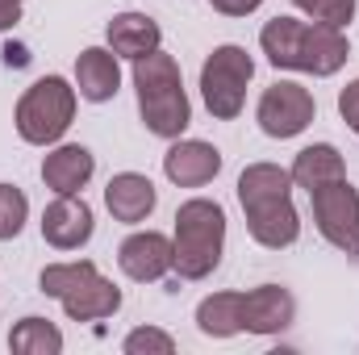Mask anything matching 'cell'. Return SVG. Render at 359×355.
I'll return each mask as SVG.
<instances>
[{
	"label": "cell",
	"mask_w": 359,
	"mask_h": 355,
	"mask_svg": "<svg viewBox=\"0 0 359 355\" xmlns=\"http://www.w3.org/2000/svg\"><path fill=\"white\" fill-rule=\"evenodd\" d=\"M259 46L271 67L284 72H305V76H334L351 59V42L343 29L322 25V21H301V17H271L259 29Z\"/></svg>",
	"instance_id": "cell-1"
},
{
	"label": "cell",
	"mask_w": 359,
	"mask_h": 355,
	"mask_svg": "<svg viewBox=\"0 0 359 355\" xmlns=\"http://www.w3.org/2000/svg\"><path fill=\"white\" fill-rule=\"evenodd\" d=\"M238 205L259 247L284 251L301 239V213L292 209V176L280 163H251L238 176Z\"/></svg>",
	"instance_id": "cell-2"
},
{
	"label": "cell",
	"mask_w": 359,
	"mask_h": 355,
	"mask_svg": "<svg viewBox=\"0 0 359 355\" xmlns=\"http://www.w3.org/2000/svg\"><path fill=\"white\" fill-rule=\"evenodd\" d=\"M134 88H138V113L142 126L155 138H180L192 121V105L180 80V63L163 51H151L134 59Z\"/></svg>",
	"instance_id": "cell-3"
},
{
	"label": "cell",
	"mask_w": 359,
	"mask_h": 355,
	"mask_svg": "<svg viewBox=\"0 0 359 355\" xmlns=\"http://www.w3.org/2000/svg\"><path fill=\"white\" fill-rule=\"evenodd\" d=\"M226 251V209L209 196H192L176 209V234H172V267L180 280H205L213 276Z\"/></svg>",
	"instance_id": "cell-4"
},
{
	"label": "cell",
	"mask_w": 359,
	"mask_h": 355,
	"mask_svg": "<svg viewBox=\"0 0 359 355\" xmlns=\"http://www.w3.org/2000/svg\"><path fill=\"white\" fill-rule=\"evenodd\" d=\"M42 293L63 305L72 322H100L121 309V288L104 280L92 260H72V264H46L38 276Z\"/></svg>",
	"instance_id": "cell-5"
},
{
	"label": "cell",
	"mask_w": 359,
	"mask_h": 355,
	"mask_svg": "<svg viewBox=\"0 0 359 355\" xmlns=\"http://www.w3.org/2000/svg\"><path fill=\"white\" fill-rule=\"evenodd\" d=\"M76 100L80 92L72 88L63 76H42L38 84H29L25 96L17 100V134L29 142V147H50L59 142L72 121H76Z\"/></svg>",
	"instance_id": "cell-6"
},
{
	"label": "cell",
	"mask_w": 359,
	"mask_h": 355,
	"mask_svg": "<svg viewBox=\"0 0 359 355\" xmlns=\"http://www.w3.org/2000/svg\"><path fill=\"white\" fill-rule=\"evenodd\" d=\"M255 76V59L226 42L217 46L205 63H201V96H205V109L217 117V121H234L247 105V84Z\"/></svg>",
	"instance_id": "cell-7"
},
{
	"label": "cell",
	"mask_w": 359,
	"mask_h": 355,
	"mask_svg": "<svg viewBox=\"0 0 359 355\" xmlns=\"http://www.w3.org/2000/svg\"><path fill=\"white\" fill-rule=\"evenodd\" d=\"M309 205H313V222L322 239L339 247L343 255H359V192L347 184V176L313 188Z\"/></svg>",
	"instance_id": "cell-8"
},
{
	"label": "cell",
	"mask_w": 359,
	"mask_h": 355,
	"mask_svg": "<svg viewBox=\"0 0 359 355\" xmlns=\"http://www.w3.org/2000/svg\"><path fill=\"white\" fill-rule=\"evenodd\" d=\"M318 117V100L313 92L292 84V80H276L271 88H264L259 96V109H255V121L268 138H297L301 130H309V121Z\"/></svg>",
	"instance_id": "cell-9"
},
{
	"label": "cell",
	"mask_w": 359,
	"mask_h": 355,
	"mask_svg": "<svg viewBox=\"0 0 359 355\" xmlns=\"http://www.w3.org/2000/svg\"><path fill=\"white\" fill-rule=\"evenodd\" d=\"M92 205L80 192H55V201L42 209V239L55 251H80L92 239Z\"/></svg>",
	"instance_id": "cell-10"
},
{
	"label": "cell",
	"mask_w": 359,
	"mask_h": 355,
	"mask_svg": "<svg viewBox=\"0 0 359 355\" xmlns=\"http://www.w3.org/2000/svg\"><path fill=\"white\" fill-rule=\"evenodd\" d=\"M117 267L138 280V284H151V280H163L172 272V239L159 234V230H138L130 234L121 247H117Z\"/></svg>",
	"instance_id": "cell-11"
},
{
	"label": "cell",
	"mask_w": 359,
	"mask_h": 355,
	"mask_svg": "<svg viewBox=\"0 0 359 355\" xmlns=\"http://www.w3.org/2000/svg\"><path fill=\"white\" fill-rule=\"evenodd\" d=\"M297 318V301L284 284H259L243 293V330L247 335H280Z\"/></svg>",
	"instance_id": "cell-12"
},
{
	"label": "cell",
	"mask_w": 359,
	"mask_h": 355,
	"mask_svg": "<svg viewBox=\"0 0 359 355\" xmlns=\"http://www.w3.org/2000/svg\"><path fill=\"white\" fill-rule=\"evenodd\" d=\"M163 172L180 188H201L222 172V151L213 142H201V138H180L163 155Z\"/></svg>",
	"instance_id": "cell-13"
},
{
	"label": "cell",
	"mask_w": 359,
	"mask_h": 355,
	"mask_svg": "<svg viewBox=\"0 0 359 355\" xmlns=\"http://www.w3.org/2000/svg\"><path fill=\"white\" fill-rule=\"evenodd\" d=\"M104 205H109V213L117 222L138 226V222H147L155 213L159 192H155V184L142 176V172H117V176L104 184Z\"/></svg>",
	"instance_id": "cell-14"
},
{
	"label": "cell",
	"mask_w": 359,
	"mask_h": 355,
	"mask_svg": "<svg viewBox=\"0 0 359 355\" xmlns=\"http://www.w3.org/2000/svg\"><path fill=\"white\" fill-rule=\"evenodd\" d=\"M121 88V67H117V55L109 46H88L80 51L76 59V92L92 100V105H104L113 100Z\"/></svg>",
	"instance_id": "cell-15"
},
{
	"label": "cell",
	"mask_w": 359,
	"mask_h": 355,
	"mask_svg": "<svg viewBox=\"0 0 359 355\" xmlns=\"http://www.w3.org/2000/svg\"><path fill=\"white\" fill-rule=\"evenodd\" d=\"M104 38H109V51H113L117 59H130V63L142 59V55H151V51H159V42H163L159 25H155L147 13H117V17L109 21Z\"/></svg>",
	"instance_id": "cell-16"
},
{
	"label": "cell",
	"mask_w": 359,
	"mask_h": 355,
	"mask_svg": "<svg viewBox=\"0 0 359 355\" xmlns=\"http://www.w3.org/2000/svg\"><path fill=\"white\" fill-rule=\"evenodd\" d=\"M92 172H96V159L80 142H63L42 159V180L50 192H80L92 180Z\"/></svg>",
	"instance_id": "cell-17"
},
{
	"label": "cell",
	"mask_w": 359,
	"mask_h": 355,
	"mask_svg": "<svg viewBox=\"0 0 359 355\" xmlns=\"http://www.w3.org/2000/svg\"><path fill=\"white\" fill-rule=\"evenodd\" d=\"M288 176H292V184H297V188L313 192V188H322V184H330V180H343V176H347V163H343L339 147H330V142H313V147L297 151V159H292Z\"/></svg>",
	"instance_id": "cell-18"
},
{
	"label": "cell",
	"mask_w": 359,
	"mask_h": 355,
	"mask_svg": "<svg viewBox=\"0 0 359 355\" xmlns=\"http://www.w3.org/2000/svg\"><path fill=\"white\" fill-rule=\"evenodd\" d=\"M196 330L209 339L243 335V293H213L196 305Z\"/></svg>",
	"instance_id": "cell-19"
},
{
	"label": "cell",
	"mask_w": 359,
	"mask_h": 355,
	"mask_svg": "<svg viewBox=\"0 0 359 355\" xmlns=\"http://www.w3.org/2000/svg\"><path fill=\"white\" fill-rule=\"evenodd\" d=\"M8 351L13 355H59L63 351V330L50 318H21L8 330Z\"/></svg>",
	"instance_id": "cell-20"
},
{
	"label": "cell",
	"mask_w": 359,
	"mask_h": 355,
	"mask_svg": "<svg viewBox=\"0 0 359 355\" xmlns=\"http://www.w3.org/2000/svg\"><path fill=\"white\" fill-rule=\"evenodd\" d=\"M25 217H29V201L17 184H0V243L17 239L25 230Z\"/></svg>",
	"instance_id": "cell-21"
},
{
	"label": "cell",
	"mask_w": 359,
	"mask_h": 355,
	"mask_svg": "<svg viewBox=\"0 0 359 355\" xmlns=\"http://www.w3.org/2000/svg\"><path fill=\"white\" fill-rule=\"evenodd\" d=\"M309 21H322V25H334V29H347L351 17H355V0H292Z\"/></svg>",
	"instance_id": "cell-22"
},
{
	"label": "cell",
	"mask_w": 359,
	"mask_h": 355,
	"mask_svg": "<svg viewBox=\"0 0 359 355\" xmlns=\"http://www.w3.org/2000/svg\"><path fill=\"white\" fill-rule=\"evenodd\" d=\"M121 351L126 355H172L176 351V339L168 330H159V326H138V330L126 335Z\"/></svg>",
	"instance_id": "cell-23"
},
{
	"label": "cell",
	"mask_w": 359,
	"mask_h": 355,
	"mask_svg": "<svg viewBox=\"0 0 359 355\" xmlns=\"http://www.w3.org/2000/svg\"><path fill=\"white\" fill-rule=\"evenodd\" d=\"M339 113H343V121L359 134V80H351L347 88L339 92Z\"/></svg>",
	"instance_id": "cell-24"
},
{
	"label": "cell",
	"mask_w": 359,
	"mask_h": 355,
	"mask_svg": "<svg viewBox=\"0 0 359 355\" xmlns=\"http://www.w3.org/2000/svg\"><path fill=\"white\" fill-rule=\"evenodd\" d=\"M222 17H247V13H255L264 0H209Z\"/></svg>",
	"instance_id": "cell-25"
},
{
	"label": "cell",
	"mask_w": 359,
	"mask_h": 355,
	"mask_svg": "<svg viewBox=\"0 0 359 355\" xmlns=\"http://www.w3.org/2000/svg\"><path fill=\"white\" fill-rule=\"evenodd\" d=\"M17 21H21V4H13V0H0V34H8Z\"/></svg>",
	"instance_id": "cell-26"
},
{
	"label": "cell",
	"mask_w": 359,
	"mask_h": 355,
	"mask_svg": "<svg viewBox=\"0 0 359 355\" xmlns=\"http://www.w3.org/2000/svg\"><path fill=\"white\" fill-rule=\"evenodd\" d=\"M13 4H21V0H13Z\"/></svg>",
	"instance_id": "cell-27"
}]
</instances>
